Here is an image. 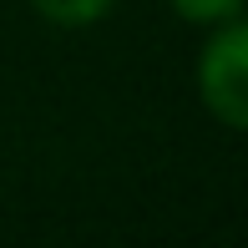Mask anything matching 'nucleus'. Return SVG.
Masks as SVG:
<instances>
[{
	"instance_id": "1",
	"label": "nucleus",
	"mask_w": 248,
	"mask_h": 248,
	"mask_svg": "<svg viewBox=\"0 0 248 248\" xmlns=\"http://www.w3.org/2000/svg\"><path fill=\"white\" fill-rule=\"evenodd\" d=\"M198 81V101L218 127L243 132L248 127V26L238 20H223V26L208 31L193 66Z\"/></svg>"
},
{
	"instance_id": "3",
	"label": "nucleus",
	"mask_w": 248,
	"mask_h": 248,
	"mask_svg": "<svg viewBox=\"0 0 248 248\" xmlns=\"http://www.w3.org/2000/svg\"><path fill=\"white\" fill-rule=\"evenodd\" d=\"M167 5H172L187 26H202V31H213V26H223V20H238L243 16V0H167Z\"/></svg>"
},
{
	"instance_id": "2",
	"label": "nucleus",
	"mask_w": 248,
	"mask_h": 248,
	"mask_svg": "<svg viewBox=\"0 0 248 248\" xmlns=\"http://www.w3.org/2000/svg\"><path fill=\"white\" fill-rule=\"evenodd\" d=\"M31 10H36L46 26L86 31V26H96V20H107L111 10H117V0H31Z\"/></svg>"
}]
</instances>
